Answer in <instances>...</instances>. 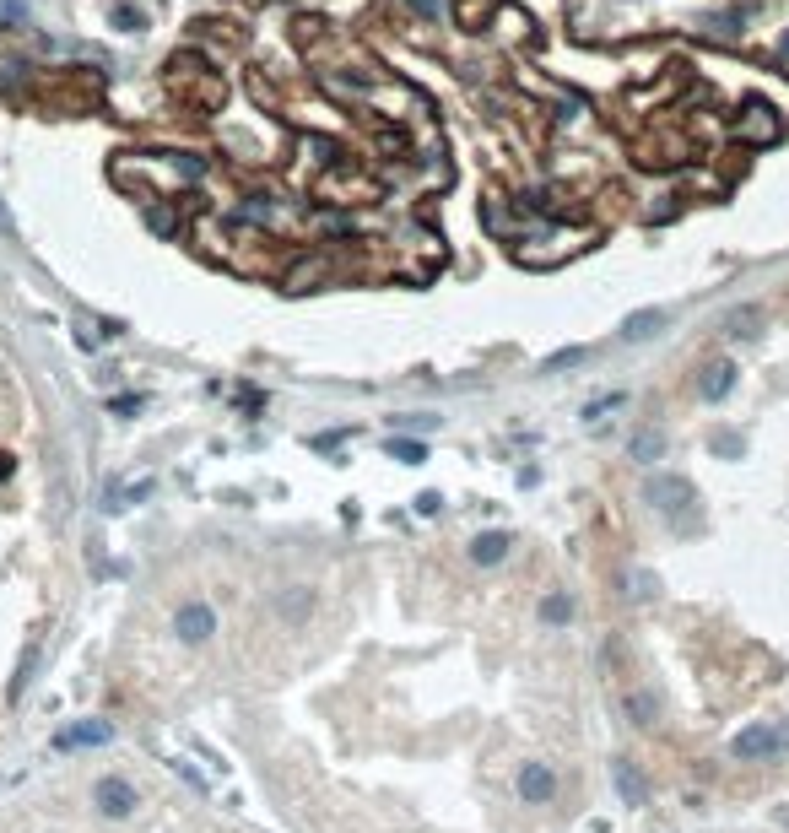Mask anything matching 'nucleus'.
<instances>
[{"instance_id": "obj_15", "label": "nucleus", "mask_w": 789, "mask_h": 833, "mask_svg": "<svg viewBox=\"0 0 789 833\" xmlns=\"http://www.w3.org/2000/svg\"><path fill=\"white\" fill-rule=\"evenodd\" d=\"M384 449H390V460H400V466H422V460H427V444L422 439H390Z\"/></svg>"}, {"instance_id": "obj_10", "label": "nucleus", "mask_w": 789, "mask_h": 833, "mask_svg": "<svg viewBox=\"0 0 789 833\" xmlns=\"http://www.w3.org/2000/svg\"><path fill=\"white\" fill-rule=\"evenodd\" d=\"M276 617H287L292 628L309 623V617H314V590H309V585H287V590H276Z\"/></svg>"}, {"instance_id": "obj_3", "label": "nucleus", "mask_w": 789, "mask_h": 833, "mask_svg": "<svg viewBox=\"0 0 789 833\" xmlns=\"http://www.w3.org/2000/svg\"><path fill=\"white\" fill-rule=\"evenodd\" d=\"M173 633H179L190 650H200V644H211V633H217V612H211L206 601H184L179 612H173Z\"/></svg>"}, {"instance_id": "obj_27", "label": "nucleus", "mask_w": 789, "mask_h": 833, "mask_svg": "<svg viewBox=\"0 0 789 833\" xmlns=\"http://www.w3.org/2000/svg\"><path fill=\"white\" fill-rule=\"evenodd\" d=\"M0 233H17V228H11V217H6V211H0Z\"/></svg>"}, {"instance_id": "obj_19", "label": "nucleus", "mask_w": 789, "mask_h": 833, "mask_svg": "<svg viewBox=\"0 0 789 833\" xmlns=\"http://www.w3.org/2000/svg\"><path fill=\"white\" fill-rule=\"evenodd\" d=\"M627 720H633V725H654V698L649 693H627Z\"/></svg>"}, {"instance_id": "obj_2", "label": "nucleus", "mask_w": 789, "mask_h": 833, "mask_svg": "<svg viewBox=\"0 0 789 833\" xmlns=\"http://www.w3.org/2000/svg\"><path fill=\"white\" fill-rule=\"evenodd\" d=\"M92 806H98V812L109 817V823H125V817L141 806V796H136V785H130V779L103 774L98 785H92Z\"/></svg>"}, {"instance_id": "obj_20", "label": "nucleus", "mask_w": 789, "mask_h": 833, "mask_svg": "<svg viewBox=\"0 0 789 833\" xmlns=\"http://www.w3.org/2000/svg\"><path fill=\"white\" fill-rule=\"evenodd\" d=\"M168 769H173V774H179V779H184V785H190V790H211V785H206V774H200V769H195V763H190V758H173V763H168Z\"/></svg>"}, {"instance_id": "obj_9", "label": "nucleus", "mask_w": 789, "mask_h": 833, "mask_svg": "<svg viewBox=\"0 0 789 833\" xmlns=\"http://www.w3.org/2000/svg\"><path fill=\"white\" fill-rule=\"evenodd\" d=\"M730 390H735V363H730V357H714V363L698 374V395H703V401H725Z\"/></svg>"}, {"instance_id": "obj_12", "label": "nucleus", "mask_w": 789, "mask_h": 833, "mask_svg": "<svg viewBox=\"0 0 789 833\" xmlns=\"http://www.w3.org/2000/svg\"><path fill=\"white\" fill-rule=\"evenodd\" d=\"M665 330V314L660 309H638V314H627L622 320V341H649V336H660Z\"/></svg>"}, {"instance_id": "obj_11", "label": "nucleus", "mask_w": 789, "mask_h": 833, "mask_svg": "<svg viewBox=\"0 0 789 833\" xmlns=\"http://www.w3.org/2000/svg\"><path fill=\"white\" fill-rule=\"evenodd\" d=\"M508 547H514V536H508V531H481V536L471 541V563H476V568H492V563L508 558Z\"/></svg>"}, {"instance_id": "obj_24", "label": "nucleus", "mask_w": 789, "mask_h": 833, "mask_svg": "<svg viewBox=\"0 0 789 833\" xmlns=\"http://www.w3.org/2000/svg\"><path fill=\"white\" fill-rule=\"evenodd\" d=\"M114 22H119V28H130V33L146 28V17H141V11H114Z\"/></svg>"}, {"instance_id": "obj_7", "label": "nucleus", "mask_w": 789, "mask_h": 833, "mask_svg": "<svg viewBox=\"0 0 789 833\" xmlns=\"http://www.w3.org/2000/svg\"><path fill=\"white\" fill-rule=\"evenodd\" d=\"M735 136H741V141H757V147H768V141H779V119H773L768 103H746V114L735 119Z\"/></svg>"}, {"instance_id": "obj_4", "label": "nucleus", "mask_w": 789, "mask_h": 833, "mask_svg": "<svg viewBox=\"0 0 789 833\" xmlns=\"http://www.w3.org/2000/svg\"><path fill=\"white\" fill-rule=\"evenodd\" d=\"M109 736H114L109 720H71V725H60V731L49 736V747L55 752H82V747H103Z\"/></svg>"}, {"instance_id": "obj_6", "label": "nucleus", "mask_w": 789, "mask_h": 833, "mask_svg": "<svg viewBox=\"0 0 789 833\" xmlns=\"http://www.w3.org/2000/svg\"><path fill=\"white\" fill-rule=\"evenodd\" d=\"M552 796H557L552 763H525V769H519V801H525V806H546Z\"/></svg>"}, {"instance_id": "obj_1", "label": "nucleus", "mask_w": 789, "mask_h": 833, "mask_svg": "<svg viewBox=\"0 0 789 833\" xmlns=\"http://www.w3.org/2000/svg\"><path fill=\"white\" fill-rule=\"evenodd\" d=\"M644 498L654 504V514H665V520L676 525V531H692V525H698V487H692L687 476L654 471L644 482Z\"/></svg>"}, {"instance_id": "obj_23", "label": "nucleus", "mask_w": 789, "mask_h": 833, "mask_svg": "<svg viewBox=\"0 0 789 833\" xmlns=\"http://www.w3.org/2000/svg\"><path fill=\"white\" fill-rule=\"evenodd\" d=\"M109 406H114V412H119V417H130V412H141V406H146V401H141V395H114V401H109Z\"/></svg>"}, {"instance_id": "obj_18", "label": "nucleus", "mask_w": 789, "mask_h": 833, "mask_svg": "<svg viewBox=\"0 0 789 833\" xmlns=\"http://www.w3.org/2000/svg\"><path fill=\"white\" fill-rule=\"evenodd\" d=\"M708 444H714V455H719V460H741V449H746V439H741V433H730V428H719Z\"/></svg>"}, {"instance_id": "obj_8", "label": "nucleus", "mask_w": 789, "mask_h": 833, "mask_svg": "<svg viewBox=\"0 0 789 833\" xmlns=\"http://www.w3.org/2000/svg\"><path fill=\"white\" fill-rule=\"evenodd\" d=\"M611 785H617L622 806H644L649 801V779L633 758H611Z\"/></svg>"}, {"instance_id": "obj_28", "label": "nucleus", "mask_w": 789, "mask_h": 833, "mask_svg": "<svg viewBox=\"0 0 789 833\" xmlns=\"http://www.w3.org/2000/svg\"><path fill=\"white\" fill-rule=\"evenodd\" d=\"M784 55H789V33H784Z\"/></svg>"}, {"instance_id": "obj_25", "label": "nucleus", "mask_w": 789, "mask_h": 833, "mask_svg": "<svg viewBox=\"0 0 789 833\" xmlns=\"http://www.w3.org/2000/svg\"><path fill=\"white\" fill-rule=\"evenodd\" d=\"M438 509H444V498H438V493H422L417 498V514H438Z\"/></svg>"}, {"instance_id": "obj_26", "label": "nucleus", "mask_w": 789, "mask_h": 833, "mask_svg": "<svg viewBox=\"0 0 789 833\" xmlns=\"http://www.w3.org/2000/svg\"><path fill=\"white\" fill-rule=\"evenodd\" d=\"M11 471H17V460H11V455H0V482H11Z\"/></svg>"}, {"instance_id": "obj_13", "label": "nucleus", "mask_w": 789, "mask_h": 833, "mask_svg": "<svg viewBox=\"0 0 789 833\" xmlns=\"http://www.w3.org/2000/svg\"><path fill=\"white\" fill-rule=\"evenodd\" d=\"M627 455H633L638 466H654V460L665 455V433H660V428H638L633 444H627Z\"/></svg>"}, {"instance_id": "obj_22", "label": "nucleus", "mask_w": 789, "mask_h": 833, "mask_svg": "<svg viewBox=\"0 0 789 833\" xmlns=\"http://www.w3.org/2000/svg\"><path fill=\"white\" fill-rule=\"evenodd\" d=\"M573 363H584V347H568V352H552V357H546V374H557V368H573Z\"/></svg>"}, {"instance_id": "obj_21", "label": "nucleus", "mask_w": 789, "mask_h": 833, "mask_svg": "<svg viewBox=\"0 0 789 833\" xmlns=\"http://www.w3.org/2000/svg\"><path fill=\"white\" fill-rule=\"evenodd\" d=\"M627 401V395H617V390H611V395H595V401L590 406H584V422H595V417H606V412H617V406Z\"/></svg>"}, {"instance_id": "obj_17", "label": "nucleus", "mask_w": 789, "mask_h": 833, "mask_svg": "<svg viewBox=\"0 0 789 833\" xmlns=\"http://www.w3.org/2000/svg\"><path fill=\"white\" fill-rule=\"evenodd\" d=\"M33 671H38V644H28V650H22V666H17V677H11V698H22V693H28Z\"/></svg>"}, {"instance_id": "obj_5", "label": "nucleus", "mask_w": 789, "mask_h": 833, "mask_svg": "<svg viewBox=\"0 0 789 833\" xmlns=\"http://www.w3.org/2000/svg\"><path fill=\"white\" fill-rule=\"evenodd\" d=\"M784 747V731H773V725H746L741 736L730 742V752L741 763H757V758H773V752Z\"/></svg>"}, {"instance_id": "obj_14", "label": "nucleus", "mask_w": 789, "mask_h": 833, "mask_svg": "<svg viewBox=\"0 0 789 833\" xmlns=\"http://www.w3.org/2000/svg\"><path fill=\"white\" fill-rule=\"evenodd\" d=\"M541 623L546 628H568L573 623V595H563V590L541 595Z\"/></svg>"}, {"instance_id": "obj_16", "label": "nucleus", "mask_w": 789, "mask_h": 833, "mask_svg": "<svg viewBox=\"0 0 789 833\" xmlns=\"http://www.w3.org/2000/svg\"><path fill=\"white\" fill-rule=\"evenodd\" d=\"M725 325H730V336H735V341H741V336H746V341H757V336H762V330H757V325H762V314H757V309H735Z\"/></svg>"}]
</instances>
